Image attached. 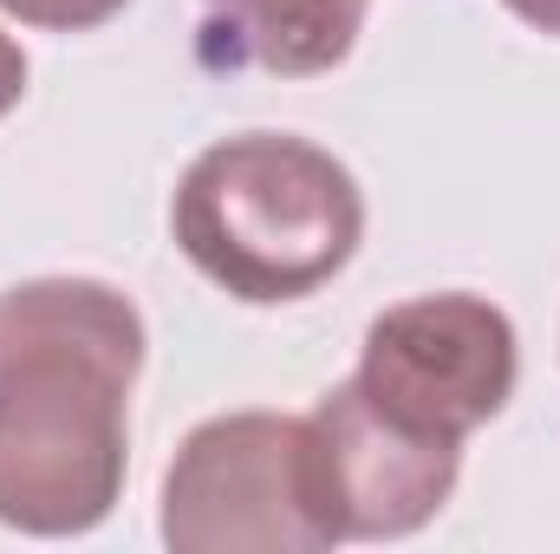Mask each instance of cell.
<instances>
[{
  "label": "cell",
  "instance_id": "cell-5",
  "mask_svg": "<svg viewBox=\"0 0 560 554\" xmlns=\"http://www.w3.org/2000/svg\"><path fill=\"white\" fill-rule=\"evenodd\" d=\"M313 463L319 496L339 529V542H398L418 535L423 522L450 503L463 476V443L418 437L365 405V392L346 379L313 412Z\"/></svg>",
  "mask_w": 560,
  "mask_h": 554
},
{
  "label": "cell",
  "instance_id": "cell-6",
  "mask_svg": "<svg viewBox=\"0 0 560 554\" xmlns=\"http://www.w3.org/2000/svg\"><path fill=\"white\" fill-rule=\"evenodd\" d=\"M365 0H202L196 59L209 72L313 79L359 46Z\"/></svg>",
  "mask_w": 560,
  "mask_h": 554
},
{
  "label": "cell",
  "instance_id": "cell-8",
  "mask_svg": "<svg viewBox=\"0 0 560 554\" xmlns=\"http://www.w3.org/2000/svg\"><path fill=\"white\" fill-rule=\"evenodd\" d=\"M20 99H26V53H20V39L0 33V118H7Z\"/></svg>",
  "mask_w": 560,
  "mask_h": 554
},
{
  "label": "cell",
  "instance_id": "cell-9",
  "mask_svg": "<svg viewBox=\"0 0 560 554\" xmlns=\"http://www.w3.org/2000/svg\"><path fill=\"white\" fill-rule=\"evenodd\" d=\"M502 7H509L515 20H528L535 33H555L560 39V0H502Z\"/></svg>",
  "mask_w": 560,
  "mask_h": 554
},
{
  "label": "cell",
  "instance_id": "cell-7",
  "mask_svg": "<svg viewBox=\"0 0 560 554\" xmlns=\"http://www.w3.org/2000/svg\"><path fill=\"white\" fill-rule=\"evenodd\" d=\"M131 0H0V13H13L20 26H46V33H92L105 20H118Z\"/></svg>",
  "mask_w": 560,
  "mask_h": 554
},
{
  "label": "cell",
  "instance_id": "cell-2",
  "mask_svg": "<svg viewBox=\"0 0 560 554\" xmlns=\"http://www.w3.org/2000/svg\"><path fill=\"white\" fill-rule=\"evenodd\" d=\"M176 249L229 300H306L359 255L365 196L352 170L306 138L242 131L209 143L170 203Z\"/></svg>",
  "mask_w": 560,
  "mask_h": 554
},
{
  "label": "cell",
  "instance_id": "cell-1",
  "mask_svg": "<svg viewBox=\"0 0 560 554\" xmlns=\"http://www.w3.org/2000/svg\"><path fill=\"white\" fill-rule=\"evenodd\" d=\"M143 313L105 280L46 275L0 293V522L85 535L131 463Z\"/></svg>",
  "mask_w": 560,
  "mask_h": 554
},
{
  "label": "cell",
  "instance_id": "cell-4",
  "mask_svg": "<svg viewBox=\"0 0 560 554\" xmlns=\"http://www.w3.org/2000/svg\"><path fill=\"white\" fill-rule=\"evenodd\" d=\"M515 326L482 293H418L365 326L352 385L418 437L463 443L515 399Z\"/></svg>",
  "mask_w": 560,
  "mask_h": 554
},
{
  "label": "cell",
  "instance_id": "cell-3",
  "mask_svg": "<svg viewBox=\"0 0 560 554\" xmlns=\"http://www.w3.org/2000/svg\"><path fill=\"white\" fill-rule=\"evenodd\" d=\"M163 542L176 554H319L339 542L313 424L287 412H222L196 424L163 476Z\"/></svg>",
  "mask_w": 560,
  "mask_h": 554
}]
</instances>
